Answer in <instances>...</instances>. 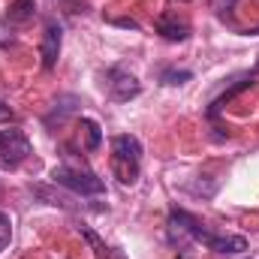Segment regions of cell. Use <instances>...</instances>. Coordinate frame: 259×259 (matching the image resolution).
Segmentation results:
<instances>
[{
    "instance_id": "obj_1",
    "label": "cell",
    "mask_w": 259,
    "mask_h": 259,
    "mask_svg": "<svg viewBox=\"0 0 259 259\" xmlns=\"http://www.w3.org/2000/svg\"><path fill=\"white\" fill-rule=\"evenodd\" d=\"M169 241L178 250H184L187 244L199 241V244H205V247H211L214 253H223V256H232V253L247 250V238L244 235H217L199 217L187 214V211H178V208L169 214Z\"/></svg>"
},
{
    "instance_id": "obj_2",
    "label": "cell",
    "mask_w": 259,
    "mask_h": 259,
    "mask_svg": "<svg viewBox=\"0 0 259 259\" xmlns=\"http://www.w3.org/2000/svg\"><path fill=\"white\" fill-rule=\"evenodd\" d=\"M112 163L121 175L124 184H133L139 175V163H142V145L136 136H115L112 139Z\"/></svg>"
},
{
    "instance_id": "obj_3",
    "label": "cell",
    "mask_w": 259,
    "mask_h": 259,
    "mask_svg": "<svg viewBox=\"0 0 259 259\" xmlns=\"http://www.w3.org/2000/svg\"><path fill=\"white\" fill-rule=\"evenodd\" d=\"M52 181L61 184L72 193H81V196H100L106 193V181L97 178L91 169H75V166H58L52 172Z\"/></svg>"
},
{
    "instance_id": "obj_4",
    "label": "cell",
    "mask_w": 259,
    "mask_h": 259,
    "mask_svg": "<svg viewBox=\"0 0 259 259\" xmlns=\"http://www.w3.org/2000/svg\"><path fill=\"white\" fill-rule=\"evenodd\" d=\"M30 157V139L21 130H0V169H18Z\"/></svg>"
},
{
    "instance_id": "obj_5",
    "label": "cell",
    "mask_w": 259,
    "mask_h": 259,
    "mask_svg": "<svg viewBox=\"0 0 259 259\" xmlns=\"http://www.w3.org/2000/svg\"><path fill=\"white\" fill-rule=\"evenodd\" d=\"M109 91H112V100L127 103V100H133V97H139L142 84H139V78H136L133 72L115 66V69H109Z\"/></svg>"
},
{
    "instance_id": "obj_6",
    "label": "cell",
    "mask_w": 259,
    "mask_h": 259,
    "mask_svg": "<svg viewBox=\"0 0 259 259\" xmlns=\"http://www.w3.org/2000/svg\"><path fill=\"white\" fill-rule=\"evenodd\" d=\"M61 39H64V30H61V24L52 18V21L46 24V33H42V66H46V69H52V66L58 64Z\"/></svg>"
},
{
    "instance_id": "obj_7",
    "label": "cell",
    "mask_w": 259,
    "mask_h": 259,
    "mask_svg": "<svg viewBox=\"0 0 259 259\" xmlns=\"http://www.w3.org/2000/svg\"><path fill=\"white\" fill-rule=\"evenodd\" d=\"M157 33L169 42H184L190 36V24L181 21L178 15H163V18H157Z\"/></svg>"
},
{
    "instance_id": "obj_8",
    "label": "cell",
    "mask_w": 259,
    "mask_h": 259,
    "mask_svg": "<svg viewBox=\"0 0 259 259\" xmlns=\"http://www.w3.org/2000/svg\"><path fill=\"white\" fill-rule=\"evenodd\" d=\"M36 12V0H12L6 9V21L9 24H24L27 18H33Z\"/></svg>"
},
{
    "instance_id": "obj_9",
    "label": "cell",
    "mask_w": 259,
    "mask_h": 259,
    "mask_svg": "<svg viewBox=\"0 0 259 259\" xmlns=\"http://www.w3.org/2000/svg\"><path fill=\"white\" fill-rule=\"evenodd\" d=\"M81 127H84V133H88V151H97V148L103 145L100 124H97V121H91V118H84V121H81Z\"/></svg>"
},
{
    "instance_id": "obj_10",
    "label": "cell",
    "mask_w": 259,
    "mask_h": 259,
    "mask_svg": "<svg viewBox=\"0 0 259 259\" xmlns=\"http://www.w3.org/2000/svg\"><path fill=\"white\" fill-rule=\"evenodd\" d=\"M190 78H193L190 69H166V72L160 75L163 84H184V81H190Z\"/></svg>"
},
{
    "instance_id": "obj_11",
    "label": "cell",
    "mask_w": 259,
    "mask_h": 259,
    "mask_svg": "<svg viewBox=\"0 0 259 259\" xmlns=\"http://www.w3.org/2000/svg\"><path fill=\"white\" fill-rule=\"evenodd\" d=\"M81 232H84V238L94 244V250H97V256H100V259H109V256H112V250H109V247H106V244L97 238V232H94V229H88V226H84Z\"/></svg>"
},
{
    "instance_id": "obj_12",
    "label": "cell",
    "mask_w": 259,
    "mask_h": 259,
    "mask_svg": "<svg viewBox=\"0 0 259 259\" xmlns=\"http://www.w3.org/2000/svg\"><path fill=\"white\" fill-rule=\"evenodd\" d=\"M9 238H12V223H9V217L0 211V250L9 247Z\"/></svg>"
},
{
    "instance_id": "obj_13",
    "label": "cell",
    "mask_w": 259,
    "mask_h": 259,
    "mask_svg": "<svg viewBox=\"0 0 259 259\" xmlns=\"http://www.w3.org/2000/svg\"><path fill=\"white\" fill-rule=\"evenodd\" d=\"M211 9H214L217 15H229V12L235 9V0H211Z\"/></svg>"
},
{
    "instance_id": "obj_14",
    "label": "cell",
    "mask_w": 259,
    "mask_h": 259,
    "mask_svg": "<svg viewBox=\"0 0 259 259\" xmlns=\"http://www.w3.org/2000/svg\"><path fill=\"white\" fill-rule=\"evenodd\" d=\"M64 12H84V0H58Z\"/></svg>"
},
{
    "instance_id": "obj_15",
    "label": "cell",
    "mask_w": 259,
    "mask_h": 259,
    "mask_svg": "<svg viewBox=\"0 0 259 259\" xmlns=\"http://www.w3.org/2000/svg\"><path fill=\"white\" fill-rule=\"evenodd\" d=\"M0 121H12V109L6 103H0Z\"/></svg>"
},
{
    "instance_id": "obj_16",
    "label": "cell",
    "mask_w": 259,
    "mask_h": 259,
    "mask_svg": "<svg viewBox=\"0 0 259 259\" xmlns=\"http://www.w3.org/2000/svg\"><path fill=\"white\" fill-rule=\"evenodd\" d=\"M253 75H259V64H256V69H253Z\"/></svg>"
}]
</instances>
